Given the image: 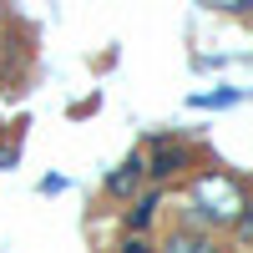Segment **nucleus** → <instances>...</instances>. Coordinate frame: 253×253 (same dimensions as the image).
<instances>
[{
    "label": "nucleus",
    "mask_w": 253,
    "mask_h": 253,
    "mask_svg": "<svg viewBox=\"0 0 253 253\" xmlns=\"http://www.w3.org/2000/svg\"><path fill=\"white\" fill-rule=\"evenodd\" d=\"M142 167H147L142 157H126V162L117 167V172L107 177V193H117V198H132V193H137V182L147 177V172H142Z\"/></svg>",
    "instance_id": "f03ea898"
},
{
    "label": "nucleus",
    "mask_w": 253,
    "mask_h": 253,
    "mask_svg": "<svg viewBox=\"0 0 253 253\" xmlns=\"http://www.w3.org/2000/svg\"><path fill=\"white\" fill-rule=\"evenodd\" d=\"M182 162H187V157H182V147H167V142H162L157 152H152V167H142V172H152V177H172Z\"/></svg>",
    "instance_id": "7ed1b4c3"
},
{
    "label": "nucleus",
    "mask_w": 253,
    "mask_h": 253,
    "mask_svg": "<svg viewBox=\"0 0 253 253\" xmlns=\"http://www.w3.org/2000/svg\"><path fill=\"white\" fill-rule=\"evenodd\" d=\"M122 253H152V248H147L142 238H126V243H122Z\"/></svg>",
    "instance_id": "423d86ee"
},
{
    "label": "nucleus",
    "mask_w": 253,
    "mask_h": 253,
    "mask_svg": "<svg viewBox=\"0 0 253 253\" xmlns=\"http://www.w3.org/2000/svg\"><path fill=\"white\" fill-rule=\"evenodd\" d=\"M162 253H218V248H213V238H203V233H172Z\"/></svg>",
    "instance_id": "20e7f679"
},
{
    "label": "nucleus",
    "mask_w": 253,
    "mask_h": 253,
    "mask_svg": "<svg viewBox=\"0 0 253 253\" xmlns=\"http://www.w3.org/2000/svg\"><path fill=\"white\" fill-rule=\"evenodd\" d=\"M243 208H248V198H243V187L228 177V172H203L193 182V218L198 223L223 228V223H233Z\"/></svg>",
    "instance_id": "f257e3e1"
},
{
    "label": "nucleus",
    "mask_w": 253,
    "mask_h": 253,
    "mask_svg": "<svg viewBox=\"0 0 253 253\" xmlns=\"http://www.w3.org/2000/svg\"><path fill=\"white\" fill-rule=\"evenodd\" d=\"M152 213H157V198H142L137 213H132V228H147V223H152Z\"/></svg>",
    "instance_id": "39448f33"
}]
</instances>
